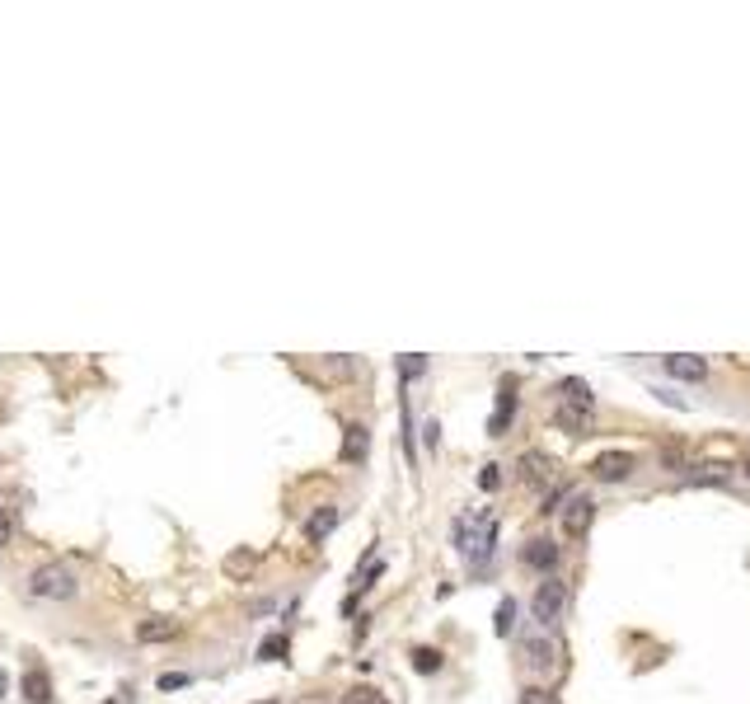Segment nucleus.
<instances>
[{"instance_id":"f257e3e1","label":"nucleus","mask_w":750,"mask_h":704,"mask_svg":"<svg viewBox=\"0 0 750 704\" xmlns=\"http://www.w3.org/2000/svg\"><path fill=\"white\" fill-rule=\"evenodd\" d=\"M75 592H80V578L66 563H38L29 573V597H38V601H71Z\"/></svg>"},{"instance_id":"f03ea898","label":"nucleus","mask_w":750,"mask_h":704,"mask_svg":"<svg viewBox=\"0 0 750 704\" xmlns=\"http://www.w3.org/2000/svg\"><path fill=\"white\" fill-rule=\"evenodd\" d=\"M531 611H535V625L553 634V630L563 625V615H568V587L559 578H544L535 587V597H531Z\"/></svg>"},{"instance_id":"7ed1b4c3","label":"nucleus","mask_w":750,"mask_h":704,"mask_svg":"<svg viewBox=\"0 0 750 704\" xmlns=\"http://www.w3.org/2000/svg\"><path fill=\"white\" fill-rule=\"evenodd\" d=\"M596 479H605V484H624L633 470H638V455L633 451H605V455H596Z\"/></svg>"},{"instance_id":"20e7f679","label":"nucleus","mask_w":750,"mask_h":704,"mask_svg":"<svg viewBox=\"0 0 750 704\" xmlns=\"http://www.w3.org/2000/svg\"><path fill=\"white\" fill-rule=\"evenodd\" d=\"M591 522H596V503L587 498V494H572V503H568V512H563V531L572 535V540H581L591 531Z\"/></svg>"},{"instance_id":"39448f33","label":"nucleus","mask_w":750,"mask_h":704,"mask_svg":"<svg viewBox=\"0 0 750 704\" xmlns=\"http://www.w3.org/2000/svg\"><path fill=\"white\" fill-rule=\"evenodd\" d=\"M338 517L343 512L333 507V503H324V507H315V517L305 522V540H310V545H324V540L333 535V526H338Z\"/></svg>"},{"instance_id":"423d86ee","label":"nucleus","mask_w":750,"mask_h":704,"mask_svg":"<svg viewBox=\"0 0 750 704\" xmlns=\"http://www.w3.org/2000/svg\"><path fill=\"white\" fill-rule=\"evenodd\" d=\"M661 367L676 376V381H708V362L704 357H680V352H671V357H661Z\"/></svg>"},{"instance_id":"0eeeda50","label":"nucleus","mask_w":750,"mask_h":704,"mask_svg":"<svg viewBox=\"0 0 750 704\" xmlns=\"http://www.w3.org/2000/svg\"><path fill=\"white\" fill-rule=\"evenodd\" d=\"M521 559L531 563V568H540V573H553V563H559V545H553V540H531V545L521 550Z\"/></svg>"},{"instance_id":"6e6552de","label":"nucleus","mask_w":750,"mask_h":704,"mask_svg":"<svg viewBox=\"0 0 750 704\" xmlns=\"http://www.w3.org/2000/svg\"><path fill=\"white\" fill-rule=\"evenodd\" d=\"M371 451V427L366 423H352L347 427V437H343V460H352V465H361Z\"/></svg>"},{"instance_id":"1a4fd4ad","label":"nucleus","mask_w":750,"mask_h":704,"mask_svg":"<svg viewBox=\"0 0 750 704\" xmlns=\"http://www.w3.org/2000/svg\"><path fill=\"white\" fill-rule=\"evenodd\" d=\"M24 695H29V704H52V676L43 667L24 671Z\"/></svg>"},{"instance_id":"9d476101","label":"nucleus","mask_w":750,"mask_h":704,"mask_svg":"<svg viewBox=\"0 0 750 704\" xmlns=\"http://www.w3.org/2000/svg\"><path fill=\"white\" fill-rule=\"evenodd\" d=\"M174 634H179L174 620H141V625H136V639H141V643H164Z\"/></svg>"},{"instance_id":"9b49d317","label":"nucleus","mask_w":750,"mask_h":704,"mask_svg":"<svg viewBox=\"0 0 750 704\" xmlns=\"http://www.w3.org/2000/svg\"><path fill=\"white\" fill-rule=\"evenodd\" d=\"M732 470L727 465H704V470H689L685 484H694V489H717V484H727Z\"/></svg>"},{"instance_id":"f8f14e48","label":"nucleus","mask_w":750,"mask_h":704,"mask_svg":"<svg viewBox=\"0 0 750 704\" xmlns=\"http://www.w3.org/2000/svg\"><path fill=\"white\" fill-rule=\"evenodd\" d=\"M553 423H559L563 432H577V437H587V427H591V414H587V409H572V404H563V409L553 414Z\"/></svg>"},{"instance_id":"ddd939ff","label":"nucleus","mask_w":750,"mask_h":704,"mask_svg":"<svg viewBox=\"0 0 750 704\" xmlns=\"http://www.w3.org/2000/svg\"><path fill=\"white\" fill-rule=\"evenodd\" d=\"M559 390H563V399L572 404V409H587V414H591V386H587V381H577V376H568V381H563Z\"/></svg>"},{"instance_id":"4468645a","label":"nucleus","mask_w":750,"mask_h":704,"mask_svg":"<svg viewBox=\"0 0 750 704\" xmlns=\"http://www.w3.org/2000/svg\"><path fill=\"white\" fill-rule=\"evenodd\" d=\"M525 653H531V662H535V667H544V671H549V667H553V653H559V648H553L549 639H525Z\"/></svg>"},{"instance_id":"2eb2a0df","label":"nucleus","mask_w":750,"mask_h":704,"mask_svg":"<svg viewBox=\"0 0 750 704\" xmlns=\"http://www.w3.org/2000/svg\"><path fill=\"white\" fill-rule=\"evenodd\" d=\"M492 630L502 634V639L516 630V601H511V597H502V606H497V615H492Z\"/></svg>"},{"instance_id":"dca6fc26","label":"nucleus","mask_w":750,"mask_h":704,"mask_svg":"<svg viewBox=\"0 0 750 704\" xmlns=\"http://www.w3.org/2000/svg\"><path fill=\"white\" fill-rule=\"evenodd\" d=\"M521 474L531 479V484H549V460L544 455H525L521 460Z\"/></svg>"},{"instance_id":"f3484780","label":"nucleus","mask_w":750,"mask_h":704,"mask_svg":"<svg viewBox=\"0 0 750 704\" xmlns=\"http://www.w3.org/2000/svg\"><path fill=\"white\" fill-rule=\"evenodd\" d=\"M423 371H427V357H418V352H404V357H399V376H404V381H418Z\"/></svg>"},{"instance_id":"a211bd4d","label":"nucleus","mask_w":750,"mask_h":704,"mask_svg":"<svg viewBox=\"0 0 750 704\" xmlns=\"http://www.w3.org/2000/svg\"><path fill=\"white\" fill-rule=\"evenodd\" d=\"M413 667L432 676V671L441 667V653H436V648H413Z\"/></svg>"},{"instance_id":"6ab92c4d","label":"nucleus","mask_w":750,"mask_h":704,"mask_svg":"<svg viewBox=\"0 0 750 704\" xmlns=\"http://www.w3.org/2000/svg\"><path fill=\"white\" fill-rule=\"evenodd\" d=\"M479 489H483V494H497V489H502V465H483V470H479Z\"/></svg>"},{"instance_id":"aec40b11","label":"nucleus","mask_w":750,"mask_h":704,"mask_svg":"<svg viewBox=\"0 0 750 704\" xmlns=\"http://www.w3.org/2000/svg\"><path fill=\"white\" fill-rule=\"evenodd\" d=\"M343 704H385V699H380L371 686H352V690L343 695Z\"/></svg>"},{"instance_id":"412c9836","label":"nucleus","mask_w":750,"mask_h":704,"mask_svg":"<svg viewBox=\"0 0 750 704\" xmlns=\"http://www.w3.org/2000/svg\"><path fill=\"white\" fill-rule=\"evenodd\" d=\"M287 648H291V643H287V634H272V639L258 648V653H263V658H277V662H282V658H287Z\"/></svg>"},{"instance_id":"4be33fe9","label":"nucleus","mask_w":750,"mask_h":704,"mask_svg":"<svg viewBox=\"0 0 750 704\" xmlns=\"http://www.w3.org/2000/svg\"><path fill=\"white\" fill-rule=\"evenodd\" d=\"M521 704H559V699H553L549 690H540V686H525L521 690Z\"/></svg>"},{"instance_id":"5701e85b","label":"nucleus","mask_w":750,"mask_h":704,"mask_svg":"<svg viewBox=\"0 0 750 704\" xmlns=\"http://www.w3.org/2000/svg\"><path fill=\"white\" fill-rule=\"evenodd\" d=\"M183 686H188L183 671H164V676H160V690H183Z\"/></svg>"},{"instance_id":"b1692460","label":"nucleus","mask_w":750,"mask_h":704,"mask_svg":"<svg viewBox=\"0 0 750 704\" xmlns=\"http://www.w3.org/2000/svg\"><path fill=\"white\" fill-rule=\"evenodd\" d=\"M0 545H10V512L0 507Z\"/></svg>"},{"instance_id":"393cba45","label":"nucleus","mask_w":750,"mask_h":704,"mask_svg":"<svg viewBox=\"0 0 750 704\" xmlns=\"http://www.w3.org/2000/svg\"><path fill=\"white\" fill-rule=\"evenodd\" d=\"M5 690H10V676H5V671H0V699H5Z\"/></svg>"},{"instance_id":"a878e982","label":"nucleus","mask_w":750,"mask_h":704,"mask_svg":"<svg viewBox=\"0 0 750 704\" xmlns=\"http://www.w3.org/2000/svg\"><path fill=\"white\" fill-rule=\"evenodd\" d=\"M745 474H750V455H745Z\"/></svg>"},{"instance_id":"bb28decb","label":"nucleus","mask_w":750,"mask_h":704,"mask_svg":"<svg viewBox=\"0 0 750 704\" xmlns=\"http://www.w3.org/2000/svg\"><path fill=\"white\" fill-rule=\"evenodd\" d=\"M108 704H113V699H108Z\"/></svg>"}]
</instances>
